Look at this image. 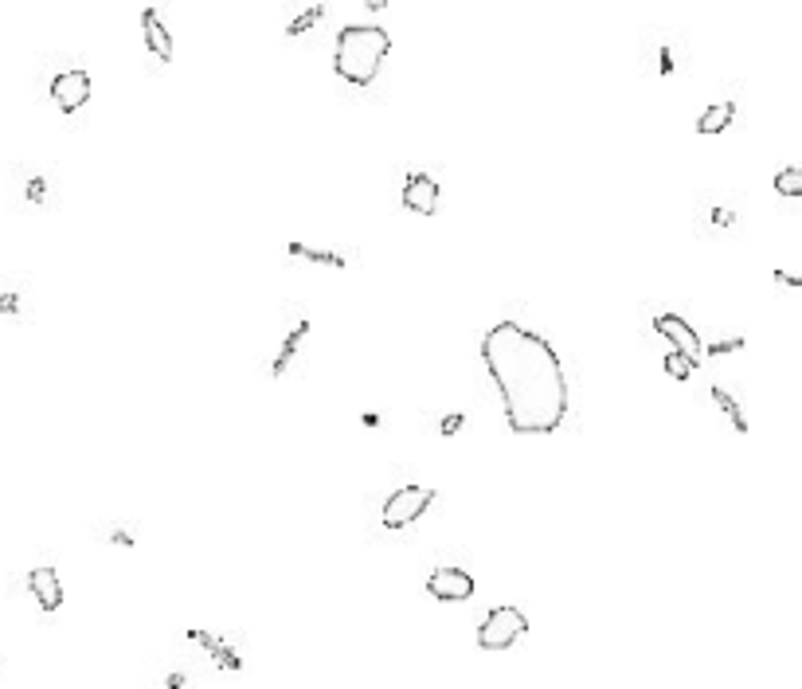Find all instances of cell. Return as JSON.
<instances>
[{
    "instance_id": "cell-1",
    "label": "cell",
    "mask_w": 802,
    "mask_h": 689,
    "mask_svg": "<svg viewBox=\"0 0 802 689\" xmlns=\"http://www.w3.org/2000/svg\"><path fill=\"white\" fill-rule=\"evenodd\" d=\"M482 360L505 404V420L517 435H552L568 415L563 365L541 333L517 321H497L482 337Z\"/></svg>"
},
{
    "instance_id": "cell-2",
    "label": "cell",
    "mask_w": 802,
    "mask_h": 689,
    "mask_svg": "<svg viewBox=\"0 0 802 689\" xmlns=\"http://www.w3.org/2000/svg\"><path fill=\"white\" fill-rule=\"evenodd\" d=\"M388 51H391V35L384 28H376V24H349L337 35L333 67L345 83L368 86L380 75V63H384Z\"/></svg>"
},
{
    "instance_id": "cell-3",
    "label": "cell",
    "mask_w": 802,
    "mask_h": 689,
    "mask_svg": "<svg viewBox=\"0 0 802 689\" xmlns=\"http://www.w3.org/2000/svg\"><path fill=\"white\" fill-rule=\"evenodd\" d=\"M744 228V204L728 192H705L696 200V236H736Z\"/></svg>"
},
{
    "instance_id": "cell-4",
    "label": "cell",
    "mask_w": 802,
    "mask_h": 689,
    "mask_svg": "<svg viewBox=\"0 0 802 689\" xmlns=\"http://www.w3.org/2000/svg\"><path fill=\"white\" fill-rule=\"evenodd\" d=\"M685 40L674 32H662V35H650L646 47H642V67H646L650 75H657V79H674V75L685 71Z\"/></svg>"
},
{
    "instance_id": "cell-5",
    "label": "cell",
    "mask_w": 802,
    "mask_h": 689,
    "mask_svg": "<svg viewBox=\"0 0 802 689\" xmlns=\"http://www.w3.org/2000/svg\"><path fill=\"white\" fill-rule=\"evenodd\" d=\"M524 627H529V623H524L517 607H493L490 615L482 619L478 643H482V650H509L524 634Z\"/></svg>"
},
{
    "instance_id": "cell-6",
    "label": "cell",
    "mask_w": 802,
    "mask_h": 689,
    "mask_svg": "<svg viewBox=\"0 0 802 689\" xmlns=\"http://www.w3.org/2000/svg\"><path fill=\"white\" fill-rule=\"evenodd\" d=\"M431 502H435V493H431L427 486H400V490L384 502V525H388V529L415 525L419 517L427 513Z\"/></svg>"
},
{
    "instance_id": "cell-7",
    "label": "cell",
    "mask_w": 802,
    "mask_h": 689,
    "mask_svg": "<svg viewBox=\"0 0 802 689\" xmlns=\"http://www.w3.org/2000/svg\"><path fill=\"white\" fill-rule=\"evenodd\" d=\"M427 592H431V600L462 603L474 595V580H470V572H462V568H435L427 576Z\"/></svg>"
},
{
    "instance_id": "cell-8",
    "label": "cell",
    "mask_w": 802,
    "mask_h": 689,
    "mask_svg": "<svg viewBox=\"0 0 802 689\" xmlns=\"http://www.w3.org/2000/svg\"><path fill=\"white\" fill-rule=\"evenodd\" d=\"M51 98L63 114H75L90 102V75L86 71H63L51 79Z\"/></svg>"
},
{
    "instance_id": "cell-9",
    "label": "cell",
    "mask_w": 802,
    "mask_h": 689,
    "mask_svg": "<svg viewBox=\"0 0 802 689\" xmlns=\"http://www.w3.org/2000/svg\"><path fill=\"white\" fill-rule=\"evenodd\" d=\"M654 329L665 337L674 349H681L689 360H701V353H705V345H701V337H696V329L685 321V318H677V314H662V318H654Z\"/></svg>"
},
{
    "instance_id": "cell-10",
    "label": "cell",
    "mask_w": 802,
    "mask_h": 689,
    "mask_svg": "<svg viewBox=\"0 0 802 689\" xmlns=\"http://www.w3.org/2000/svg\"><path fill=\"white\" fill-rule=\"evenodd\" d=\"M403 204L411 208V212H419V216H435L439 185L427 173H411V177H407V185H403Z\"/></svg>"
},
{
    "instance_id": "cell-11",
    "label": "cell",
    "mask_w": 802,
    "mask_h": 689,
    "mask_svg": "<svg viewBox=\"0 0 802 689\" xmlns=\"http://www.w3.org/2000/svg\"><path fill=\"white\" fill-rule=\"evenodd\" d=\"M28 588H32L36 603L44 607V611H56V607L63 603V583H59V576H56V568H32Z\"/></svg>"
},
{
    "instance_id": "cell-12",
    "label": "cell",
    "mask_w": 802,
    "mask_h": 689,
    "mask_svg": "<svg viewBox=\"0 0 802 689\" xmlns=\"http://www.w3.org/2000/svg\"><path fill=\"white\" fill-rule=\"evenodd\" d=\"M141 32H146V44H149V51L161 63H168L173 59V35H168V28H165V20L157 16V8H146L141 12Z\"/></svg>"
},
{
    "instance_id": "cell-13",
    "label": "cell",
    "mask_w": 802,
    "mask_h": 689,
    "mask_svg": "<svg viewBox=\"0 0 802 689\" xmlns=\"http://www.w3.org/2000/svg\"><path fill=\"white\" fill-rule=\"evenodd\" d=\"M736 118V102H716V106H708L701 118H696V129L701 134H720V129H728Z\"/></svg>"
},
{
    "instance_id": "cell-14",
    "label": "cell",
    "mask_w": 802,
    "mask_h": 689,
    "mask_svg": "<svg viewBox=\"0 0 802 689\" xmlns=\"http://www.w3.org/2000/svg\"><path fill=\"white\" fill-rule=\"evenodd\" d=\"M290 255L310 258V263H325V267H345V258H340V255H333V251H318V247H306V243H290Z\"/></svg>"
},
{
    "instance_id": "cell-15",
    "label": "cell",
    "mask_w": 802,
    "mask_h": 689,
    "mask_svg": "<svg viewBox=\"0 0 802 689\" xmlns=\"http://www.w3.org/2000/svg\"><path fill=\"white\" fill-rule=\"evenodd\" d=\"M713 400H716V404H720V408H725V415H728V420H732V427H736V431H747V420H744V411H740V404H736V400H732V396H728V392H725V388H720V384L713 388Z\"/></svg>"
},
{
    "instance_id": "cell-16",
    "label": "cell",
    "mask_w": 802,
    "mask_h": 689,
    "mask_svg": "<svg viewBox=\"0 0 802 689\" xmlns=\"http://www.w3.org/2000/svg\"><path fill=\"white\" fill-rule=\"evenodd\" d=\"M775 192H783V197H802V168H783V173H775Z\"/></svg>"
},
{
    "instance_id": "cell-17",
    "label": "cell",
    "mask_w": 802,
    "mask_h": 689,
    "mask_svg": "<svg viewBox=\"0 0 802 689\" xmlns=\"http://www.w3.org/2000/svg\"><path fill=\"white\" fill-rule=\"evenodd\" d=\"M693 369H696V360H689L685 353H681V349H674V353L665 357V372H669V376H677V380H689Z\"/></svg>"
},
{
    "instance_id": "cell-18",
    "label": "cell",
    "mask_w": 802,
    "mask_h": 689,
    "mask_svg": "<svg viewBox=\"0 0 802 689\" xmlns=\"http://www.w3.org/2000/svg\"><path fill=\"white\" fill-rule=\"evenodd\" d=\"M321 16H325V8H321V5H313V8L306 12V16H298V20L290 24V35H301V32H310V28H313V24H318Z\"/></svg>"
},
{
    "instance_id": "cell-19",
    "label": "cell",
    "mask_w": 802,
    "mask_h": 689,
    "mask_svg": "<svg viewBox=\"0 0 802 689\" xmlns=\"http://www.w3.org/2000/svg\"><path fill=\"white\" fill-rule=\"evenodd\" d=\"M775 282H783V286H802L795 275H787V270H775Z\"/></svg>"
},
{
    "instance_id": "cell-20",
    "label": "cell",
    "mask_w": 802,
    "mask_h": 689,
    "mask_svg": "<svg viewBox=\"0 0 802 689\" xmlns=\"http://www.w3.org/2000/svg\"><path fill=\"white\" fill-rule=\"evenodd\" d=\"M364 5H368V8H372V12H380V8H388V5H391V0H364Z\"/></svg>"
}]
</instances>
